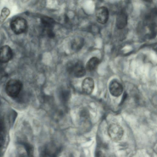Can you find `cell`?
<instances>
[{
    "label": "cell",
    "mask_w": 157,
    "mask_h": 157,
    "mask_svg": "<svg viewBox=\"0 0 157 157\" xmlns=\"http://www.w3.org/2000/svg\"><path fill=\"white\" fill-rule=\"evenodd\" d=\"M22 86V84L20 80L12 79L7 82L6 86V91L10 97L13 98H16L20 93Z\"/></svg>",
    "instance_id": "6da1fadb"
},
{
    "label": "cell",
    "mask_w": 157,
    "mask_h": 157,
    "mask_svg": "<svg viewBox=\"0 0 157 157\" xmlns=\"http://www.w3.org/2000/svg\"><path fill=\"white\" fill-rule=\"evenodd\" d=\"M61 149L60 146L54 142H50L40 147V155L41 156H56Z\"/></svg>",
    "instance_id": "7a4b0ae2"
},
{
    "label": "cell",
    "mask_w": 157,
    "mask_h": 157,
    "mask_svg": "<svg viewBox=\"0 0 157 157\" xmlns=\"http://www.w3.org/2000/svg\"><path fill=\"white\" fill-rule=\"evenodd\" d=\"M68 72L76 78H81L85 75L86 71L82 63L80 61L71 62L67 64Z\"/></svg>",
    "instance_id": "3957f363"
},
{
    "label": "cell",
    "mask_w": 157,
    "mask_h": 157,
    "mask_svg": "<svg viewBox=\"0 0 157 157\" xmlns=\"http://www.w3.org/2000/svg\"><path fill=\"white\" fill-rule=\"evenodd\" d=\"M10 27L16 34H20L25 33L27 29L26 20L21 17H18L13 19L10 23Z\"/></svg>",
    "instance_id": "277c9868"
},
{
    "label": "cell",
    "mask_w": 157,
    "mask_h": 157,
    "mask_svg": "<svg viewBox=\"0 0 157 157\" xmlns=\"http://www.w3.org/2000/svg\"><path fill=\"white\" fill-rule=\"evenodd\" d=\"M122 127L117 124L113 123L109 126L108 133L111 139L115 141H118L122 138L124 134Z\"/></svg>",
    "instance_id": "5b68a950"
},
{
    "label": "cell",
    "mask_w": 157,
    "mask_h": 157,
    "mask_svg": "<svg viewBox=\"0 0 157 157\" xmlns=\"http://www.w3.org/2000/svg\"><path fill=\"white\" fill-rule=\"evenodd\" d=\"M13 56L11 48L7 45H4L0 48V62L6 63L10 60Z\"/></svg>",
    "instance_id": "8992f818"
},
{
    "label": "cell",
    "mask_w": 157,
    "mask_h": 157,
    "mask_svg": "<svg viewBox=\"0 0 157 157\" xmlns=\"http://www.w3.org/2000/svg\"><path fill=\"white\" fill-rule=\"evenodd\" d=\"M96 19L98 22L105 24L108 21L109 17V12L107 7L102 6L99 8L96 13Z\"/></svg>",
    "instance_id": "52a82bcc"
},
{
    "label": "cell",
    "mask_w": 157,
    "mask_h": 157,
    "mask_svg": "<svg viewBox=\"0 0 157 157\" xmlns=\"http://www.w3.org/2000/svg\"><path fill=\"white\" fill-rule=\"evenodd\" d=\"M109 89L110 93L113 96L118 97L122 93L123 88L121 83L116 80H113L110 82Z\"/></svg>",
    "instance_id": "ba28073f"
},
{
    "label": "cell",
    "mask_w": 157,
    "mask_h": 157,
    "mask_svg": "<svg viewBox=\"0 0 157 157\" xmlns=\"http://www.w3.org/2000/svg\"><path fill=\"white\" fill-rule=\"evenodd\" d=\"M94 82L91 78H86L82 82V91L85 94L88 95L91 94L94 90Z\"/></svg>",
    "instance_id": "9c48e42d"
},
{
    "label": "cell",
    "mask_w": 157,
    "mask_h": 157,
    "mask_svg": "<svg viewBox=\"0 0 157 157\" xmlns=\"http://www.w3.org/2000/svg\"><path fill=\"white\" fill-rule=\"evenodd\" d=\"M128 17L126 12L122 10L117 15L116 20V25L119 29L125 28L127 24Z\"/></svg>",
    "instance_id": "30bf717a"
},
{
    "label": "cell",
    "mask_w": 157,
    "mask_h": 157,
    "mask_svg": "<svg viewBox=\"0 0 157 157\" xmlns=\"http://www.w3.org/2000/svg\"><path fill=\"white\" fill-rule=\"evenodd\" d=\"M99 62V60L97 57H92L87 62L86 65V69L89 71H93L96 68Z\"/></svg>",
    "instance_id": "8fae6325"
},
{
    "label": "cell",
    "mask_w": 157,
    "mask_h": 157,
    "mask_svg": "<svg viewBox=\"0 0 157 157\" xmlns=\"http://www.w3.org/2000/svg\"><path fill=\"white\" fill-rule=\"evenodd\" d=\"M84 44V40L82 38H77L72 40L71 44V48L74 50H79L82 48Z\"/></svg>",
    "instance_id": "7c38bea8"
},
{
    "label": "cell",
    "mask_w": 157,
    "mask_h": 157,
    "mask_svg": "<svg viewBox=\"0 0 157 157\" xmlns=\"http://www.w3.org/2000/svg\"><path fill=\"white\" fill-rule=\"evenodd\" d=\"M42 23L46 30L52 29L54 21L50 18L44 17L41 19Z\"/></svg>",
    "instance_id": "4fadbf2b"
},
{
    "label": "cell",
    "mask_w": 157,
    "mask_h": 157,
    "mask_svg": "<svg viewBox=\"0 0 157 157\" xmlns=\"http://www.w3.org/2000/svg\"><path fill=\"white\" fill-rule=\"evenodd\" d=\"M59 96L61 101L64 103L66 102L69 98L70 91L67 90H62L59 93Z\"/></svg>",
    "instance_id": "5bb4252c"
},
{
    "label": "cell",
    "mask_w": 157,
    "mask_h": 157,
    "mask_svg": "<svg viewBox=\"0 0 157 157\" xmlns=\"http://www.w3.org/2000/svg\"><path fill=\"white\" fill-rule=\"evenodd\" d=\"M10 11L7 8H4L2 10L0 15V24L3 23L10 14Z\"/></svg>",
    "instance_id": "9a60e30c"
},
{
    "label": "cell",
    "mask_w": 157,
    "mask_h": 157,
    "mask_svg": "<svg viewBox=\"0 0 157 157\" xmlns=\"http://www.w3.org/2000/svg\"><path fill=\"white\" fill-rule=\"evenodd\" d=\"M4 141V136L2 132L0 131V148L2 147Z\"/></svg>",
    "instance_id": "2e32d148"
},
{
    "label": "cell",
    "mask_w": 157,
    "mask_h": 157,
    "mask_svg": "<svg viewBox=\"0 0 157 157\" xmlns=\"http://www.w3.org/2000/svg\"><path fill=\"white\" fill-rule=\"evenodd\" d=\"M5 130V125L3 121L0 118V131L3 132Z\"/></svg>",
    "instance_id": "e0dca14e"
},
{
    "label": "cell",
    "mask_w": 157,
    "mask_h": 157,
    "mask_svg": "<svg viewBox=\"0 0 157 157\" xmlns=\"http://www.w3.org/2000/svg\"><path fill=\"white\" fill-rule=\"evenodd\" d=\"M96 155H97V156H103V153L102 152L100 151H97L96 152Z\"/></svg>",
    "instance_id": "ac0fdd59"
},
{
    "label": "cell",
    "mask_w": 157,
    "mask_h": 157,
    "mask_svg": "<svg viewBox=\"0 0 157 157\" xmlns=\"http://www.w3.org/2000/svg\"><path fill=\"white\" fill-rule=\"evenodd\" d=\"M144 1L147 2H150L151 0H144Z\"/></svg>",
    "instance_id": "d6986e66"
}]
</instances>
